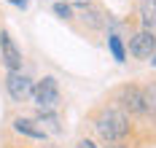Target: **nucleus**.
I'll return each mask as SVG.
<instances>
[{"label":"nucleus","mask_w":156,"mask_h":148,"mask_svg":"<svg viewBox=\"0 0 156 148\" xmlns=\"http://www.w3.org/2000/svg\"><path fill=\"white\" fill-rule=\"evenodd\" d=\"M137 16L143 22V30H156V0H140Z\"/></svg>","instance_id":"nucleus-9"},{"label":"nucleus","mask_w":156,"mask_h":148,"mask_svg":"<svg viewBox=\"0 0 156 148\" xmlns=\"http://www.w3.org/2000/svg\"><path fill=\"white\" fill-rule=\"evenodd\" d=\"M51 11H54V14H57L59 19H73V8H70L65 0H57V3L51 5Z\"/></svg>","instance_id":"nucleus-11"},{"label":"nucleus","mask_w":156,"mask_h":148,"mask_svg":"<svg viewBox=\"0 0 156 148\" xmlns=\"http://www.w3.org/2000/svg\"><path fill=\"white\" fill-rule=\"evenodd\" d=\"M32 86H35L32 78H27L22 70L5 76V89H8V94H11L14 102H24V100H30L32 97Z\"/></svg>","instance_id":"nucleus-4"},{"label":"nucleus","mask_w":156,"mask_h":148,"mask_svg":"<svg viewBox=\"0 0 156 148\" xmlns=\"http://www.w3.org/2000/svg\"><path fill=\"white\" fill-rule=\"evenodd\" d=\"M8 3H11V5H16V8H22V11L30 5V0H8Z\"/></svg>","instance_id":"nucleus-13"},{"label":"nucleus","mask_w":156,"mask_h":148,"mask_svg":"<svg viewBox=\"0 0 156 148\" xmlns=\"http://www.w3.org/2000/svg\"><path fill=\"white\" fill-rule=\"evenodd\" d=\"M0 41H3V30H0Z\"/></svg>","instance_id":"nucleus-16"},{"label":"nucleus","mask_w":156,"mask_h":148,"mask_svg":"<svg viewBox=\"0 0 156 148\" xmlns=\"http://www.w3.org/2000/svg\"><path fill=\"white\" fill-rule=\"evenodd\" d=\"M14 129L19 132V135L32 137V140H46V129L38 127L35 118H24V116H19V118H14Z\"/></svg>","instance_id":"nucleus-8"},{"label":"nucleus","mask_w":156,"mask_h":148,"mask_svg":"<svg viewBox=\"0 0 156 148\" xmlns=\"http://www.w3.org/2000/svg\"><path fill=\"white\" fill-rule=\"evenodd\" d=\"M70 8H86V5H92V0H65Z\"/></svg>","instance_id":"nucleus-12"},{"label":"nucleus","mask_w":156,"mask_h":148,"mask_svg":"<svg viewBox=\"0 0 156 148\" xmlns=\"http://www.w3.org/2000/svg\"><path fill=\"white\" fill-rule=\"evenodd\" d=\"M32 100H35L38 111H54L59 105V83H57V78L46 76L43 81H38L32 86Z\"/></svg>","instance_id":"nucleus-2"},{"label":"nucleus","mask_w":156,"mask_h":148,"mask_svg":"<svg viewBox=\"0 0 156 148\" xmlns=\"http://www.w3.org/2000/svg\"><path fill=\"white\" fill-rule=\"evenodd\" d=\"M78 16L83 19L89 27H94V30H102V27H108L110 22H113L110 14L105 11V8H100V5H86V8H81Z\"/></svg>","instance_id":"nucleus-7"},{"label":"nucleus","mask_w":156,"mask_h":148,"mask_svg":"<svg viewBox=\"0 0 156 148\" xmlns=\"http://www.w3.org/2000/svg\"><path fill=\"white\" fill-rule=\"evenodd\" d=\"M0 59L8 67V73H19L22 70V51H19V46L14 43V38L8 33H3V41H0Z\"/></svg>","instance_id":"nucleus-5"},{"label":"nucleus","mask_w":156,"mask_h":148,"mask_svg":"<svg viewBox=\"0 0 156 148\" xmlns=\"http://www.w3.org/2000/svg\"><path fill=\"white\" fill-rule=\"evenodd\" d=\"M48 148H57V146H48Z\"/></svg>","instance_id":"nucleus-17"},{"label":"nucleus","mask_w":156,"mask_h":148,"mask_svg":"<svg viewBox=\"0 0 156 148\" xmlns=\"http://www.w3.org/2000/svg\"><path fill=\"white\" fill-rule=\"evenodd\" d=\"M78 148H97V146H94L92 140H81V143H78Z\"/></svg>","instance_id":"nucleus-14"},{"label":"nucleus","mask_w":156,"mask_h":148,"mask_svg":"<svg viewBox=\"0 0 156 148\" xmlns=\"http://www.w3.org/2000/svg\"><path fill=\"white\" fill-rule=\"evenodd\" d=\"M108 49H110L116 62H126V49H124V43H121V35L116 33V30L108 33Z\"/></svg>","instance_id":"nucleus-10"},{"label":"nucleus","mask_w":156,"mask_h":148,"mask_svg":"<svg viewBox=\"0 0 156 148\" xmlns=\"http://www.w3.org/2000/svg\"><path fill=\"white\" fill-rule=\"evenodd\" d=\"M151 65H156V51H154V54H151Z\"/></svg>","instance_id":"nucleus-15"},{"label":"nucleus","mask_w":156,"mask_h":148,"mask_svg":"<svg viewBox=\"0 0 156 148\" xmlns=\"http://www.w3.org/2000/svg\"><path fill=\"white\" fill-rule=\"evenodd\" d=\"M113 148H119V146H113Z\"/></svg>","instance_id":"nucleus-18"},{"label":"nucleus","mask_w":156,"mask_h":148,"mask_svg":"<svg viewBox=\"0 0 156 148\" xmlns=\"http://www.w3.org/2000/svg\"><path fill=\"white\" fill-rule=\"evenodd\" d=\"M94 127H97V132H100L102 140L119 143V140H124L126 135H129V118L119 108H105L102 113L97 116V124Z\"/></svg>","instance_id":"nucleus-1"},{"label":"nucleus","mask_w":156,"mask_h":148,"mask_svg":"<svg viewBox=\"0 0 156 148\" xmlns=\"http://www.w3.org/2000/svg\"><path fill=\"white\" fill-rule=\"evenodd\" d=\"M119 102H121V111H129V113H145L143 111V89L129 83L119 92Z\"/></svg>","instance_id":"nucleus-6"},{"label":"nucleus","mask_w":156,"mask_h":148,"mask_svg":"<svg viewBox=\"0 0 156 148\" xmlns=\"http://www.w3.org/2000/svg\"><path fill=\"white\" fill-rule=\"evenodd\" d=\"M156 51V33L154 30H137L129 41V54L135 59H151V54Z\"/></svg>","instance_id":"nucleus-3"}]
</instances>
